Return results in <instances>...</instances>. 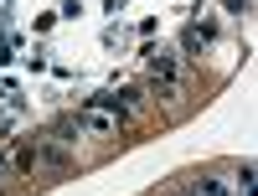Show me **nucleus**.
Here are the masks:
<instances>
[{"label": "nucleus", "mask_w": 258, "mask_h": 196, "mask_svg": "<svg viewBox=\"0 0 258 196\" xmlns=\"http://www.w3.org/2000/svg\"><path fill=\"white\" fill-rule=\"evenodd\" d=\"M93 108H103V114H114V119H129V114H135V108H140V88H109V93H98L93 98Z\"/></svg>", "instance_id": "nucleus-1"}, {"label": "nucleus", "mask_w": 258, "mask_h": 196, "mask_svg": "<svg viewBox=\"0 0 258 196\" xmlns=\"http://www.w3.org/2000/svg\"><path fill=\"white\" fill-rule=\"evenodd\" d=\"M212 36H217V21H197V26L181 36V47L186 52H202V47H212Z\"/></svg>", "instance_id": "nucleus-2"}, {"label": "nucleus", "mask_w": 258, "mask_h": 196, "mask_svg": "<svg viewBox=\"0 0 258 196\" xmlns=\"http://www.w3.org/2000/svg\"><path fill=\"white\" fill-rule=\"evenodd\" d=\"M78 129H88V135H114L119 119H114V114H103V108H88V114L78 119Z\"/></svg>", "instance_id": "nucleus-3"}, {"label": "nucleus", "mask_w": 258, "mask_h": 196, "mask_svg": "<svg viewBox=\"0 0 258 196\" xmlns=\"http://www.w3.org/2000/svg\"><path fill=\"white\" fill-rule=\"evenodd\" d=\"M52 140H62V145H73V140H78V119H62V124L52 129Z\"/></svg>", "instance_id": "nucleus-4"}, {"label": "nucleus", "mask_w": 258, "mask_h": 196, "mask_svg": "<svg viewBox=\"0 0 258 196\" xmlns=\"http://www.w3.org/2000/svg\"><path fill=\"white\" fill-rule=\"evenodd\" d=\"M222 6H227V11H248L253 0H222Z\"/></svg>", "instance_id": "nucleus-5"}, {"label": "nucleus", "mask_w": 258, "mask_h": 196, "mask_svg": "<svg viewBox=\"0 0 258 196\" xmlns=\"http://www.w3.org/2000/svg\"><path fill=\"white\" fill-rule=\"evenodd\" d=\"M0 176H6V155H0Z\"/></svg>", "instance_id": "nucleus-6"}]
</instances>
